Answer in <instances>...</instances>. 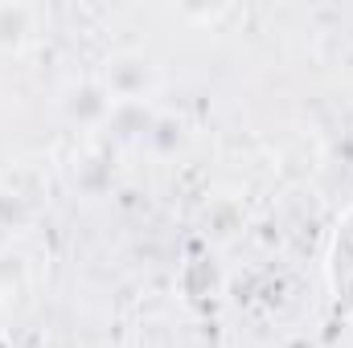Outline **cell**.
<instances>
[{
	"instance_id": "1",
	"label": "cell",
	"mask_w": 353,
	"mask_h": 348,
	"mask_svg": "<svg viewBox=\"0 0 353 348\" xmlns=\"http://www.w3.org/2000/svg\"><path fill=\"white\" fill-rule=\"evenodd\" d=\"M103 87L111 90L115 102H144L157 90V66L144 54H115L107 62Z\"/></svg>"
},
{
	"instance_id": "2",
	"label": "cell",
	"mask_w": 353,
	"mask_h": 348,
	"mask_svg": "<svg viewBox=\"0 0 353 348\" xmlns=\"http://www.w3.org/2000/svg\"><path fill=\"white\" fill-rule=\"evenodd\" d=\"M111 90L103 87V78H83V83H70L62 94V111L74 119V123H107L111 119Z\"/></svg>"
},
{
	"instance_id": "3",
	"label": "cell",
	"mask_w": 353,
	"mask_h": 348,
	"mask_svg": "<svg viewBox=\"0 0 353 348\" xmlns=\"http://www.w3.org/2000/svg\"><path fill=\"white\" fill-rule=\"evenodd\" d=\"M37 8L33 4H0V50H21L33 37Z\"/></svg>"
}]
</instances>
